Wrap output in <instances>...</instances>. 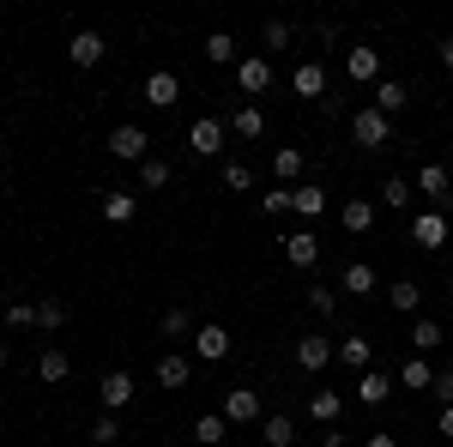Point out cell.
<instances>
[{
	"mask_svg": "<svg viewBox=\"0 0 453 447\" xmlns=\"http://www.w3.org/2000/svg\"><path fill=\"white\" fill-rule=\"evenodd\" d=\"M350 139H357L363 151H381L387 139H393V121H387V115H381L375 104H363L357 115H350Z\"/></svg>",
	"mask_w": 453,
	"mask_h": 447,
	"instance_id": "6da1fadb",
	"label": "cell"
},
{
	"mask_svg": "<svg viewBox=\"0 0 453 447\" xmlns=\"http://www.w3.org/2000/svg\"><path fill=\"white\" fill-rule=\"evenodd\" d=\"M224 139H230V121L200 115V121L188 127V151H194V158H218V151H224Z\"/></svg>",
	"mask_w": 453,
	"mask_h": 447,
	"instance_id": "7a4b0ae2",
	"label": "cell"
},
{
	"mask_svg": "<svg viewBox=\"0 0 453 447\" xmlns=\"http://www.w3.org/2000/svg\"><path fill=\"white\" fill-rule=\"evenodd\" d=\"M411 188H418V194H423V200H429L435 212H448V206H453V175L441 170V164H423V170L411 175Z\"/></svg>",
	"mask_w": 453,
	"mask_h": 447,
	"instance_id": "3957f363",
	"label": "cell"
},
{
	"mask_svg": "<svg viewBox=\"0 0 453 447\" xmlns=\"http://www.w3.org/2000/svg\"><path fill=\"white\" fill-rule=\"evenodd\" d=\"M109 151H115L121 164H145V158H151V134L134 127V121H121V127L109 134Z\"/></svg>",
	"mask_w": 453,
	"mask_h": 447,
	"instance_id": "277c9868",
	"label": "cell"
},
{
	"mask_svg": "<svg viewBox=\"0 0 453 447\" xmlns=\"http://www.w3.org/2000/svg\"><path fill=\"white\" fill-rule=\"evenodd\" d=\"M345 73L350 85H381V49H369V42H357V49H345Z\"/></svg>",
	"mask_w": 453,
	"mask_h": 447,
	"instance_id": "5b68a950",
	"label": "cell"
},
{
	"mask_svg": "<svg viewBox=\"0 0 453 447\" xmlns=\"http://www.w3.org/2000/svg\"><path fill=\"white\" fill-rule=\"evenodd\" d=\"M333 357H339V339H320V333L296 339V369H303V375H320Z\"/></svg>",
	"mask_w": 453,
	"mask_h": 447,
	"instance_id": "8992f818",
	"label": "cell"
},
{
	"mask_svg": "<svg viewBox=\"0 0 453 447\" xmlns=\"http://www.w3.org/2000/svg\"><path fill=\"white\" fill-rule=\"evenodd\" d=\"M236 91H242V97L273 91V61H266V55H248V61H236Z\"/></svg>",
	"mask_w": 453,
	"mask_h": 447,
	"instance_id": "52a82bcc",
	"label": "cell"
},
{
	"mask_svg": "<svg viewBox=\"0 0 453 447\" xmlns=\"http://www.w3.org/2000/svg\"><path fill=\"white\" fill-rule=\"evenodd\" d=\"M194 357H200V363H224V357H230V327H218V320L194 327Z\"/></svg>",
	"mask_w": 453,
	"mask_h": 447,
	"instance_id": "ba28073f",
	"label": "cell"
},
{
	"mask_svg": "<svg viewBox=\"0 0 453 447\" xmlns=\"http://www.w3.org/2000/svg\"><path fill=\"white\" fill-rule=\"evenodd\" d=\"M284 242V260L296 266V273H314V260H320V236L314 230H290V236H279Z\"/></svg>",
	"mask_w": 453,
	"mask_h": 447,
	"instance_id": "9c48e42d",
	"label": "cell"
},
{
	"mask_svg": "<svg viewBox=\"0 0 453 447\" xmlns=\"http://www.w3.org/2000/svg\"><path fill=\"white\" fill-rule=\"evenodd\" d=\"M104 55H109L104 31H73V36H67V61H73V67H97Z\"/></svg>",
	"mask_w": 453,
	"mask_h": 447,
	"instance_id": "30bf717a",
	"label": "cell"
},
{
	"mask_svg": "<svg viewBox=\"0 0 453 447\" xmlns=\"http://www.w3.org/2000/svg\"><path fill=\"white\" fill-rule=\"evenodd\" d=\"M145 104H151V109H175V104H181V79H175L170 67L145 73Z\"/></svg>",
	"mask_w": 453,
	"mask_h": 447,
	"instance_id": "8fae6325",
	"label": "cell"
},
{
	"mask_svg": "<svg viewBox=\"0 0 453 447\" xmlns=\"http://www.w3.org/2000/svg\"><path fill=\"white\" fill-rule=\"evenodd\" d=\"M375 218H381V206H375V200H363V194L339 206V224H345L350 236H369V230H375Z\"/></svg>",
	"mask_w": 453,
	"mask_h": 447,
	"instance_id": "7c38bea8",
	"label": "cell"
},
{
	"mask_svg": "<svg viewBox=\"0 0 453 447\" xmlns=\"http://www.w3.org/2000/svg\"><path fill=\"white\" fill-rule=\"evenodd\" d=\"M411 242L435 254V248L448 242V212H418V218H411Z\"/></svg>",
	"mask_w": 453,
	"mask_h": 447,
	"instance_id": "4fadbf2b",
	"label": "cell"
},
{
	"mask_svg": "<svg viewBox=\"0 0 453 447\" xmlns=\"http://www.w3.org/2000/svg\"><path fill=\"white\" fill-rule=\"evenodd\" d=\"M339 412H345V393H333V387H314L309 393V417L320 429H339Z\"/></svg>",
	"mask_w": 453,
	"mask_h": 447,
	"instance_id": "5bb4252c",
	"label": "cell"
},
{
	"mask_svg": "<svg viewBox=\"0 0 453 447\" xmlns=\"http://www.w3.org/2000/svg\"><path fill=\"white\" fill-rule=\"evenodd\" d=\"M333 363H345V369H357V375H363V369H375V344L363 339V333H345V339H339V357H333Z\"/></svg>",
	"mask_w": 453,
	"mask_h": 447,
	"instance_id": "9a60e30c",
	"label": "cell"
},
{
	"mask_svg": "<svg viewBox=\"0 0 453 447\" xmlns=\"http://www.w3.org/2000/svg\"><path fill=\"white\" fill-rule=\"evenodd\" d=\"M97 393H104V412H121V405H134V375L127 369H109L97 381Z\"/></svg>",
	"mask_w": 453,
	"mask_h": 447,
	"instance_id": "2e32d148",
	"label": "cell"
},
{
	"mask_svg": "<svg viewBox=\"0 0 453 447\" xmlns=\"http://www.w3.org/2000/svg\"><path fill=\"white\" fill-rule=\"evenodd\" d=\"M224 417L230 423H260V393L254 387H230L224 393Z\"/></svg>",
	"mask_w": 453,
	"mask_h": 447,
	"instance_id": "e0dca14e",
	"label": "cell"
},
{
	"mask_svg": "<svg viewBox=\"0 0 453 447\" xmlns=\"http://www.w3.org/2000/svg\"><path fill=\"white\" fill-rule=\"evenodd\" d=\"M157 381H164V387H188V381H194V357H181V351H157Z\"/></svg>",
	"mask_w": 453,
	"mask_h": 447,
	"instance_id": "ac0fdd59",
	"label": "cell"
},
{
	"mask_svg": "<svg viewBox=\"0 0 453 447\" xmlns=\"http://www.w3.org/2000/svg\"><path fill=\"white\" fill-rule=\"evenodd\" d=\"M357 399H363V405H387V399H393V375H387V369H363V375H357Z\"/></svg>",
	"mask_w": 453,
	"mask_h": 447,
	"instance_id": "d6986e66",
	"label": "cell"
},
{
	"mask_svg": "<svg viewBox=\"0 0 453 447\" xmlns=\"http://www.w3.org/2000/svg\"><path fill=\"white\" fill-rule=\"evenodd\" d=\"M441 344H448V327H441V320H429V314H418V320H411V351L429 357V351H441Z\"/></svg>",
	"mask_w": 453,
	"mask_h": 447,
	"instance_id": "ffe728a7",
	"label": "cell"
},
{
	"mask_svg": "<svg viewBox=\"0 0 453 447\" xmlns=\"http://www.w3.org/2000/svg\"><path fill=\"white\" fill-rule=\"evenodd\" d=\"M290 91L296 97H326V67L320 61H303V67L290 73Z\"/></svg>",
	"mask_w": 453,
	"mask_h": 447,
	"instance_id": "44dd1931",
	"label": "cell"
},
{
	"mask_svg": "<svg viewBox=\"0 0 453 447\" xmlns=\"http://www.w3.org/2000/svg\"><path fill=\"white\" fill-rule=\"evenodd\" d=\"M309 170V158H303V145H279L273 151V175H279L284 188H296V175Z\"/></svg>",
	"mask_w": 453,
	"mask_h": 447,
	"instance_id": "7402d4cb",
	"label": "cell"
},
{
	"mask_svg": "<svg viewBox=\"0 0 453 447\" xmlns=\"http://www.w3.org/2000/svg\"><path fill=\"white\" fill-rule=\"evenodd\" d=\"M36 375L49 381V387H61V381L73 375V363H67V351L61 344H42V357H36Z\"/></svg>",
	"mask_w": 453,
	"mask_h": 447,
	"instance_id": "603a6c76",
	"label": "cell"
},
{
	"mask_svg": "<svg viewBox=\"0 0 453 447\" xmlns=\"http://www.w3.org/2000/svg\"><path fill=\"white\" fill-rule=\"evenodd\" d=\"M387 303H393L399 314H418L423 309V284L418 278H393V284H387Z\"/></svg>",
	"mask_w": 453,
	"mask_h": 447,
	"instance_id": "cb8c5ba5",
	"label": "cell"
},
{
	"mask_svg": "<svg viewBox=\"0 0 453 447\" xmlns=\"http://www.w3.org/2000/svg\"><path fill=\"white\" fill-rule=\"evenodd\" d=\"M375 284H381V278H375L369 260H350L345 278H339V290H350V297H375Z\"/></svg>",
	"mask_w": 453,
	"mask_h": 447,
	"instance_id": "d4e9b609",
	"label": "cell"
},
{
	"mask_svg": "<svg viewBox=\"0 0 453 447\" xmlns=\"http://www.w3.org/2000/svg\"><path fill=\"white\" fill-rule=\"evenodd\" d=\"M230 134H236V139H260V134H266V109H260V104H242L236 115H230Z\"/></svg>",
	"mask_w": 453,
	"mask_h": 447,
	"instance_id": "484cf974",
	"label": "cell"
},
{
	"mask_svg": "<svg viewBox=\"0 0 453 447\" xmlns=\"http://www.w3.org/2000/svg\"><path fill=\"white\" fill-rule=\"evenodd\" d=\"M411 200H418V188H411L405 175H387V181H381V200H375V206H387V212H405Z\"/></svg>",
	"mask_w": 453,
	"mask_h": 447,
	"instance_id": "4316f807",
	"label": "cell"
},
{
	"mask_svg": "<svg viewBox=\"0 0 453 447\" xmlns=\"http://www.w3.org/2000/svg\"><path fill=\"white\" fill-rule=\"evenodd\" d=\"M405 104H411V97H405V85H399V79H381V85H375V109H381L387 121H393V115H405Z\"/></svg>",
	"mask_w": 453,
	"mask_h": 447,
	"instance_id": "83f0119b",
	"label": "cell"
},
{
	"mask_svg": "<svg viewBox=\"0 0 453 447\" xmlns=\"http://www.w3.org/2000/svg\"><path fill=\"white\" fill-rule=\"evenodd\" d=\"M134 218H140V200L134 194H121V188L104 194V224H134Z\"/></svg>",
	"mask_w": 453,
	"mask_h": 447,
	"instance_id": "f1b7e54d",
	"label": "cell"
},
{
	"mask_svg": "<svg viewBox=\"0 0 453 447\" xmlns=\"http://www.w3.org/2000/svg\"><path fill=\"white\" fill-rule=\"evenodd\" d=\"M224 435H230V417H224V412H206V417H194V442H200V447H218Z\"/></svg>",
	"mask_w": 453,
	"mask_h": 447,
	"instance_id": "f546056e",
	"label": "cell"
},
{
	"mask_svg": "<svg viewBox=\"0 0 453 447\" xmlns=\"http://www.w3.org/2000/svg\"><path fill=\"white\" fill-rule=\"evenodd\" d=\"M290 212H296V218H320V212H326V188H290Z\"/></svg>",
	"mask_w": 453,
	"mask_h": 447,
	"instance_id": "4dcf8cb0",
	"label": "cell"
},
{
	"mask_svg": "<svg viewBox=\"0 0 453 447\" xmlns=\"http://www.w3.org/2000/svg\"><path fill=\"white\" fill-rule=\"evenodd\" d=\"M260 442L266 447H296V423H290V417H266V423H260Z\"/></svg>",
	"mask_w": 453,
	"mask_h": 447,
	"instance_id": "1f68e13d",
	"label": "cell"
},
{
	"mask_svg": "<svg viewBox=\"0 0 453 447\" xmlns=\"http://www.w3.org/2000/svg\"><path fill=\"white\" fill-rule=\"evenodd\" d=\"M399 387H418V393H429V387H435V369H429L423 357H405V369H399Z\"/></svg>",
	"mask_w": 453,
	"mask_h": 447,
	"instance_id": "d6a6232c",
	"label": "cell"
},
{
	"mask_svg": "<svg viewBox=\"0 0 453 447\" xmlns=\"http://www.w3.org/2000/svg\"><path fill=\"white\" fill-rule=\"evenodd\" d=\"M36 327H42V333H61V327H67V303H61V297H42V303H36Z\"/></svg>",
	"mask_w": 453,
	"mask_h": 447,
	"instance_id": "836d02e7",
	"label": "cell"
},
{
	"mask_svg": "<svg viewBox=\"0 0 453 447\" xmlns=\"http://www.w3.org/2000/svg\"><path fill=\"white\" fill-rule=\"evenodd\" d=\"M206 61H211V67H230V61H236V36H230V31H211L206 36Z\"/></svg>",
	"mask_w": 453,
	"mask_h": 447,
	"instance_id": "e575fe53",
	"label": "cell"
},
{
	"mask_svg": "<svg viewBox=\"0 0 453 447\" xmlns=\"http://www.w3.org/2000/svg\"><path fill=\"white\" fill-rule=\"evenodd\" d=\"M170 158H145L140 164V188H170Z\"/></svg>",
	"mask_w": 453,
	"mask_h": 447,
	"instance_id": "d590c367",
	"label": "cell"
},
{
	"mask_svg": "<svg viewBox=\"0 0 453 447\" xmlns=\"http://www.w3.org/2000/svg\"><path fill=\"white\" fill-rule=\"evenodd\" d=\"M224 188H230V194H248V188H254V170H248L242 158H230V164H224Z\"/></svg>",
	"mask_w": 453,
	"mask_h": 447,
	"instance_id": "8d00e7d4",
	"label": "cell"
},
{
	"mask_svg": "<svg viewBox=\"0 0 453 447\" xmlns=\"http://www.w3.org/2000/svg\"><path fill=\"white\" fill-rule=\"evenodd\" d=\"M6 327H12V333L36 327V303H25V297H19V303H6Z\"/></svg>",
	"mask_w": 453,
	"mask_h": 447,
	"instance_id": "74e56055",
	"label": "cell"
},
{
	"mask_svg": "<svg viewBox=\"0 0 453 447\" xmlns=\"http://www.w3.org/2000/svg\"><path fill=\"white\" fill-rule=\"evenodd\" d=\"M91 442H97V447H115V442H121V423H115V412H104L97 423H91Z\"/></svg>",
	"mask_w": 453,
	"mask_h": 447,
	"instance_id": "f35d334b",
	"label": "cell"
},
{
	"mask_svg": "<svg viewBox=\"0 0 453 447\" xmlns=\"http://www.w3.org/2000/svg\"><path fill=\"white\" fill-rule=\"evenodd\" d=\"M188 333H194L188 309H164V339H188Z\"/></svg>",
	"mask_w": 453,
	"mask_h": 447,
	"instance_id": "ab89813d",
	"label": "cell"
},
{
	"mask_svg": "<svg viewBox=\"0 0 453 447\" xmlns=\"http://www.w3.org/2000/svg\"><path fill=\"white\" fill-rule=\"evenodd\" d=\"M309 309L333 320V314H339V297H333V290H320V284H309Z\"/></svg>",
	"mask_w": 453,
	"mask_h": 447,
	"instance_id": "60d3db41",
	"label": "cell"
},
{
	"mask_svg": "<svg viewBox=\"0 0 453 447\" xmlns=\"http://www.w3.org/2000/svg\"><path fill=\"white\" fill-rule=\"evenodd\" d=\"M260 212H266V218H284V212H290V188H273V194H260Z\"/></svg>",
	"mask_w": 453,
	"mask_h": 447,
	"instance_id": "b9f144b4",
	"label": "cell"
},
{
	"mask_svg": "<svg viewBox=\"0 0 453 447\" xmlns=\"http://www.w3.org/2000/svg\"><path fill=\"white\" fill-rule=\"evenodd\" d=\"M266 49H290V25H284V19L266 25Z\"/></svg>",
	"mask_w": 453,
	"mask_h": 447,
	"instance_id": "7bdbcfd3",
	"label": "cell"
},
{
	"mask_svg": "<svg viewBox=\"0 0 453 447\" xmlns=\"http://www.w3.org/2000/svg\"><path fill=\"white\" fill-rule=\"evenodd\" d=\"M429 393H435L441 405H453V363H448V369H441V375H435V387H429Z\"/></svg>",
	"mask_w": 453,
	"mask_h": 447,
	"instance_id": "ee69618b",
	"label": "cell"
},
{
	"mask_svg": "<svg viewBox=\"0 0 453 447\" xmlns=\"http://www.w3.org/2000/svg\"><path fill=\"white\" fill-rule=\"evenodd\" d=\"M435 61H441V67L453 73V36H441V42H435Z\"/></svg>",
	"mask_w": 453,
	"mask_h": 447,
	"instance_id": "f6af8a7d",
	"label": "cell"
},
{
	"mask_svg": "<svg viewBox=\"0 0 453 447\" xmlns=\"http://www.w3.org/2000/svg\"><path fill=\"white\" fill-rule=\"evenodd\" d=\"M435 435H448V442H453V405H441V417H435Z\"/></svg>",
	"mask_w": 453,
	"mask_h": 447,
	"instance_id": "bcb514c9",
	"label": "cell"
},
{
	"mask_svg": "<svg viewBox=\"0 0 453 447\" xmlns=\"http://www.w3.org/2000/svg\"><path fill=\"white\" fill-rule=\"evenodd\" d=\"M363 447H399V435H369Z\"/></svg>",
	"mask_w": 453,
	"mask_h": 447,
	"instance_id": "7dc6e473",
	"label": "cell"
},
{
	"mask_svg": "<svg viewBox=\"0 0 453 447\" xmlns=\"http://www.w3.org/2000/svg\"><path fill=\"white\" fill-rule=\"evenodd\" d=\"M6 363H12V344L0 339V375H6Z\"/></svg>",
	"mask_w": 453,
	"mask_h": 447,
	"instance_id": "c3c4849f",
	"label": "cell"
},
{
	"mask_svg": "<svg viewBox=\"0 0 453 447\" xmlns=\"http://www.w3.org/2000/svg\"><path fill=\"white\" fill-rule=\"evenodd\" d=\"M448 290H453V278H448Z\"/></svg>",
	"mask_w": 453,
	"mask_h": 447,
	"instance_id": "681fc988",
	"label": "cell"
}]
</instances>
